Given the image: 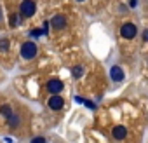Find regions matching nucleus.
Returning a JSON list of instances; mask_svg holds the SVG:
<instances>
[{
    "mask_svg": "<svg viewBox=\"0 0 148 143\" xmlns=\"http://www.w3.org/2000/svg\"><path fill=\"white\" fill-rule=\"evenodd\" d=\"M37 52H38V49H37V44L35 42H32V40H26L23 45H21V49H19V54H21V58L23 59H33L35 56H37Z\"/></svg>",
    "mask_w": 148,
    "mask_h": 143,
    "instance_id": "nucleus-1",
    "label": "nucleus"
},
{
    "mask_svg": "<svg viewBox=\"0 0 148 143\" xmlns=\"http://www.w3.org/2000/svg\"><path fill=\"white\" fill-rule=\"evenodd\" d=\"M19 12L23 18H32L35 12H37V6L33 0H23V2L19 4Z\"/></svg>",
    "mask_w": 148,
    "mask_h": 143,
    "instance_id": "nucleus-2",
    "label": "nucleus"
},
{
    "mask_svg": "<svg viewBox=\"0 0 148 143\" xmlns=\"http://www.w3.org/2000/svg\"><path fill=\"white\" fill-rule=\"evenodd\" d=\"M120 35H122L124 38H127V40L134 38V37L138 35V28H136V25H134V23H124V25L120 26Z\"/></svg>",
    "mask_w": 148,
    "mask_h": 143,
    "instance_id": "nucleus-3",
    "label": "nucleus"
},
{
    "mask_svg": "<svg viewBox=\"0 0 148 143\" xmlns=\"http://www.w3.org/2000/svg\"><path fill=\"white\" fill-rule=\"evenodd\" d=\"M110 77H112L113 82H122L125 75H124V70H122L119 65H113V66L110 68Z\"/></svg>",
    "mask_w": 148,
    "mask_h": 143,
    "instance_id": "nucleus-4",
    "label": "nucleus"
},
{
    "mask_svg": "<svg viewBox=\"0 0 148 143\" xmlns=\"http://www.w3.org/2000/svg\"><path fill=\"white\" fill-rule=\"evenodd\" d=\"M49 23H51V26H52L54 30H63V28L66 26V18H64L63 14H56V16H52V19H51Z\"/></svg>",
    "mask_w": 148,
    "mask_h": 143,
    "instance_id": "nucleus-5",
    "label": "nucleus"
},
{
    "mask_svg": "<svg viewBox=\"0 0 148 143\" xmlns=\"http://www.w3.org/2000/svg\"><path fill=\"white\" fill-rule=\"evenodd\" d=\"M47 105H49V108H51V110H61V108H63V105H64V101H63V98H61L59 94H52V96L49 98Z\"/></svg>",
    "mask_w": 148,
    "mask_h": 143,
    "instance_id": "nucleus-6",
    "label": "nucleus"
},
{
    "mask_svg": "<svg viewBox=\"0 0 148 143\" xmlns=\"http://www.w3.org/2000/svg\"><path fill=\"white\" fill-rule=\"evenodd\" d=\"M47 89H49L51 94H59L63 91V82L59 79H52V80L47 82Z\"/></svg>",
    "mask_w": 148,
    "mask_h": 143,
    "instance_id": "nucleus-7",
    "label": "nucleus"
},
{
    "mask_svg": "<svg viewBox=\"0 0 148 143\" xmlns=\"http://www.w3.org/2000/svg\"><path fill=\"white\" fill-rule=\"evenodd\" d=\"M112 134H113V138L115 140H124L125 136H127V129H125V126H122V124H117L113 129H112Z\"/></svg>",
    "mask_w": 148,
    "mask_h": 143,
    "instance_id": "nucleus-8",
    "label": "nucleus"
},
{
    "mask_svg": "<svg viewBox=\"0 0 148 143\" xmlns=\"http://www.w3.org/2000/svg\"><path fill=\"white\" fill-rule=\"evenodd\" d=\"M7 124H9V127H11V129H18V127L23 124V119H21L16 112H12V115L7 119Z\"/></svg>",
    "mask_w": 148,
    "mask_h": 143,
    "instance_id": "nucleus-9",
    "label": "nucleus"
},
{
    "mask_svg": "<svg viewBox=\"0 0 148 143\" xmlns=\"http://www.w3.org/2000/svg\"><path fill=\"white\" fill-rule=\"evenodd\" d=\"M12 112H14V110H12L9 105H2V107H0V115H4L5 119H9V117L12 115Z\"/></svg>",
    "mask_w": 148,
    "mask_h": 143,
    "instance_id": "nucleus-10",
    "label": "nucleus"
},
{
    "mask_svg": "<svg viewBox=\"0 0 148 143\" xmlns=\"http://www.w3.org/2000/svg\"><path fill=\"white\" fill-rule=\"evenodd\" d=\"M73 77H75V79H79V77H82L84 75V68L82 66H73Z\"/></svg>",
    "mask_w": 148,
    "mask_h": 143,
    "instance_id": "nucleus-11",
    "label": "nucleus"
},
{
    "mask_svg": "<svg viewBox=\"0 0 148 143\" xmlns=\"http://www.w3.org/2000/svg\"><path fill=\"white\" fill-rule=\"evenodd\" d=\"M9 44H11V40H9V38H2V40H0V51L5 52V51L9 49Z\"/></svg>",
    "mask_w": 148,
    "mask_h": 143,
    "instance_id": "nucleus-12",
    "label": "nucleus"
},
{
    "mask_svg": "<svg viewBox=\"0 0 148 143\" xmlns=\"http://www.w3.org/2000/svg\"><path fill=\"white\" fill-rule=\"evenodd\" d=\"M16 23H18V18H16V14H11V19H9V26H11V28H14V26H16Z\"/></svg>",
    "mask_w": 148,
    "mask_h": 143,
    "instance_id": "nucleus-13",
    "label": "nucleus"
},
{
    "mask_svg": "<svg viewBox=\"0 0 148 143\" xmlns=\"http://www.w3.org/2000/svg\"><path fill=\"white\" fill-rule=\"evenodd\" d=\"M30 143H45V138H44V136H35Z\"/></svg>",
    "mask_w": 148,
    "mask_h": 143,
    "instance_id": "nucleus-14",
    "label": "nucleus"
},
{
    "mask_svg": "<svg viewBox=\"0 0 148 143\" xmlns=\"http://www.w3.org/2000/svg\"><path fill=\"white\" fill-rule=\"evenodd\" d=\"M42 33H44L42 30H33V32H32V35H33V37H40Z\"/></svg>",
    "mask_w": 148,
    "mask_h": 143,
    "instance_id": "nucleus-15",
    "label": "nucleus"
},
{
    "mask_svg": "<svg viewBox=\"0 0 148 143\" xmlns=\"http://www.w3.org/2000/svg\"><path fill=\"white\" fill-rule=\"evenodd\" d=\"M143 40H145V42H148V30H145V32H143Z\"/></svg>",
    "mask_w": 148,
    "mask_h": 143,
    "instance_id": "nucleus-16",
    "label": "nucleus"
},
{
    "mask_svg": "<svg viewBox=\"0 0 148 143\" xmlns=\"http://www.w3.org/2000/svg\"><path fill=\"white\" fill-rule=\"evenodd\" d=\"M129 6H131V7H136V6H138V0H129Z\"/></svg>",
    "mask_w": 148,
    "mask_h": 143,
    "instance_id": "nucleus-17",
    "label": "nucleus"
},
{
    "mask_svg": "<svg viewBox=\"0 0 148 143\" xmlns=\"http://www.w3.org/2000/svg\"><path fill=\"white\" fill-rule=\"evenodd\" d=\"M84 105H87V107H89V108H94V105H92V103H91V101H84Z\"/></svg>",
    "mask_w": 148,
    "mask_h": 143,
    "instance_id": "nucleus-18",
    "label": "nucleus"
},
{
    "mask_svg": "<svg viewBox=\"0 0 148 143\" xmlns=\"http://www.w3.org/2000/svg\"><path fill=\"white\" fill-rule=\"evenodd\" d=\"M4 21V16H2V9H0V23Z\"/></svg>",
    "mask_w": 148,
    "mask_h": 143,
    "instance_id": "nucleus-19",
    "label": "nucleus"
},
{
    "mask_svg": "<svg viewBox=\"0 0 148 143\" xmlns=\"http://www.w3.org/2000/svg\"><path fill=\"white\" fill-rule=\"evenodd\" d=\"M77 2H86V0H77Z\"/></svg>",
    "mask_w": 148,
    "mask_h": 143,
    "instance_id": "nucleus-20",
    "label": "nucleus"
}]
</instances>
